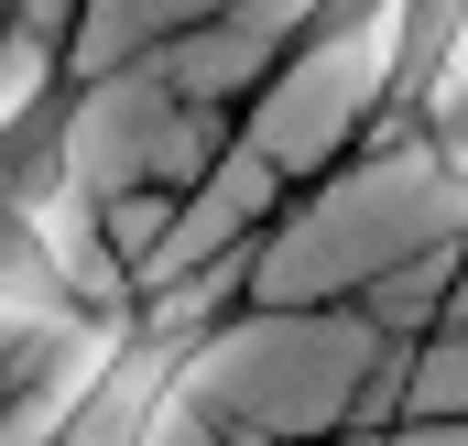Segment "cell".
<instances>
[{
  "label": "cell",
  "instance_id": "cell-1",
  "mask_svg": "<svg viewBox=\"0 0 468 446\" xmlns=\"http://www.w3.org/2000/svg\"><path fill=\"white\" fill-rule=\"evenodd\" d=\"M436 164H447V175H458V196H468V99L447 120H436Z\"/></svg>",
  "mask_w": 468,
  "mask_h": 446
}]
</instances>
